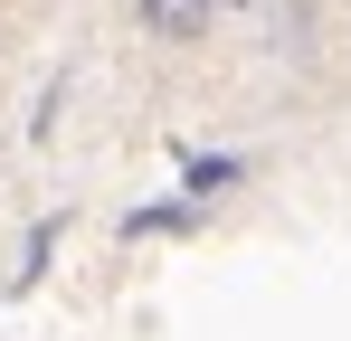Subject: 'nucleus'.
<instances>
[{
  "label": "nucleus",
  "mask_w": 351,
  "mask_h": 341,
  "mask_svg": "<svg viewBox=\"0 0 351 341\" xmlns=\"http://www.w3.org/2000/svg\"><path fill=\"white\" fill-rule=\"evenodd\" d=\"M133 29L152 48H199L219 29V0H133Z\"/></svg>",
  "instance_id": "obj_1"
},
{
  "label": "nucleus",
  "mask_w": 351,
  "mask_h": 341,
  "mask_svg": "<svg viewBox=\"0 0 351 341\" xmlns=\"http://www.w3.org/2000/svg\"><path fill=\"white\" fill-rule=\"evenodd\" d=\"M219 10H256V0H219Z\"/></svg>",
  "instance_id": "obj_2"
}]
</instances>
